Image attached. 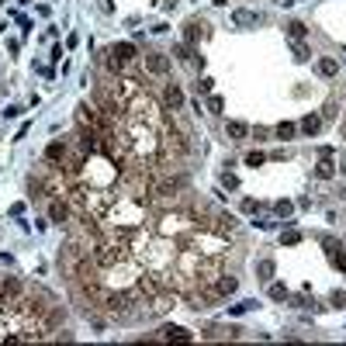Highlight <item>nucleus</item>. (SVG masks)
<instances>
[{
  "mask_svg": "<svg viewBox=\"0 0 346 346\" xmlns=\"http://www.w3.org/2000/svg\"><path fill=\"white\" fill-rule=\"evenodd\" d=\"M73 204H70V201H66V197H52V201H49V218H52V222H59V225H70V222H73Z\"/></svg>",
  "mask_w": 346,
  "mask_h": 346,
  "instance_id": "obj_1",
  "label": "nucleus"
},
{
  "mask_svg": "<svg viewBox=\"0 0 346 346\" xmlns=\"http://www.w3.org/2000/svg\"><path fill=\"white\" fill-rule=\"evenodd\" d=\"M146 70L153 77H166L170 73V59L163 56V52H146Z\"/></svg>",
  "mask_w": 346,
  "mask_h": 346,
  "instance_id": "obj_2",
  "label": "nucleus"
},
{
  "mask_svg": "<svg viewBox=\"0 0 346 346\" xmlns=\"http://www.w3.org/2000/svg\"><path fill=\"white\" fill-rule=\"evenodd\" d=\"M204 35H208V24H204V21L191 18L187 24H184V42H187V45H197V42L204 39Z\"/></svg>",
  "mask_w": 346,
  "mask_h": 346,
  "instance_id": "obj_3",
  "label": "nucleus"
},
{
  "mask_svg": "<svg viewBox=\"0 0 346 346\" xmlns=\"http://www.w3.org/2000/svg\"><path fill=\"white\" fill-rule=\"evenodd\" d=\"M215 291H218V298H229V294H235V291H239V281H235L232 273H218Z\"/></svg>",
  "mask_w": 346,
  "mask_h": 346,
  "instance_id": "obj_4",
  "label": "nucleus"
},
{
  "mask_svg": "<svg viewBox=\"0 0 346 346\" xmlns=\"http://www.w3.org/2000/svg\"><path fill=\"white\" fill-rule=\"evenodd\" d=\"M159 336H163V339H180V343L194 339V332H191V329H184V326H163V329H159Z\"/></svg>",
  "mask_w": 346,
  "mask_h": 346,
  "instance_id": "obj_5",
  "label": "nucleus"
},
{
  "mask_svg": "<svg viewBox=\"0 0 346 346\" xmlns=\"http://www.w3.org/2000/svg\"><path fill=\"white\" fill-rule=\"evenodd\" d=\"M166 108H170V111H180V108H184V90H180L177 83L166 87Z\"/></svg>",
  "mask_w": 346,
  "mask_h": 346,
  "instance_id": "obj_6",
  "label": "nucleus"
},
{
  "mask_svg": "<svg viewBox=\"0 0 346 346\" xmlns=\"http://www.w3.org/2000/svg\"><path fill=\"white\" fill-rule=\"evenodd\" d=\"M315 177H319V180H332V177H336V163H332V156H322V159H319Z\"/></svg>",
  "mask_w": 346,
  "mask_h": 346,
  "instance_id": "obj_7",
  "label": "nucleus"
},
{
  "mask_svg": "<svg viewBox=\"0 0 346 346\" xmlns=\"http://www.w3.org/2000/svg\"><path fill=\"white\" fill-rule=\"evenodd\" d=\"M326 246L332 250V263H336V267H339V270L346 273V250L339 246V243H336V239H326Z\"/></svg>",
  "mask_w": 346,
  "mask_h": 346,
  "instance_id": "obj_8",
  "label": "nucleus"
},
{
  "mask_svg": "<svg viewBox=\"0 0 346 346\" xmlns=\"http://www.w3.org/2000/svg\"><path fill=\"white\" fill-rule=\"evenodd\" d=\"M62 153H66V139H56V142H49L45 159H49V163H59V159H62Z\"/></svg>",
  "mask_w": 346,
  "mask_h": 346,
  "instance_id": "obj_9",
  "label": "nucleus"
},
{
  "mask_svg": "<svg viewBox=\"0 0 346 346\" xmlns=\"http://www.w3.org/2000/svg\"><path fill=\"white\" fill-rule=\"evenodd\" d=\"M111 56H118L121 62H128V59H135V45H132V42H121V45H111Z\"/></svg>",
  "mask_w": 346,
  "mask_h": 346,
  "instance_id": "obj_10",
  "label": "nucleus"
},
{
  "mask_svg": "<svg viewBox=\"0 0 346 346\" xmlns=\"http://www.w3.org/2000/svg\"><path fill=\"white\" fill-rule=\"evenodd\" d=\"M319 73H322V77H336V73H339V62H336L332 56L319 59Z\"/></svg>",
  "mask_w": 346,
  "mask_h": 346,
  "instance_id": "obj_11",
  "label": "nucleus"
},
{
  "mask_svg": "<svg viewBox=\"0 0 346 346\" xmlns=\"http://www.w3.org/2000/svg\"><path fill=\"white\" fill-rule=\"evenodd\" d=\"M225 132H229V139H246L250 125H246V121H229V125H225Z\"/></svg>",
  "mask_w": 346,
  "mask_h": 346,
  "instance_id": "obj_12",
  "label": "nucleus"
},
{
  "mask_svg": "<svg viewBox=\"0 0 346 346\" xmlns=\"http://www.w3.org/2000/svg\"><path fill=\"white\" fill-rule=\"evenodd\" d=\"M284 31H288V35H291L294 42H301V39L308 35V28L301 24V21H291V24H284Z\"/></svg>",
  "mask_w": 346,
  "mask_h": 346,
  "instance_id": "obj_13",
  "label": "nucleus"
},
{
  "mask_svg": "<svg viewBox=\"0 0 346 346\" xmlns=\"http://www.w3.org/2000/svg\"><path fill=\"white\" fill-rule=\"evenodd\" d=\"M319 128H322V118H319V115H308L305 121H301V132H305V135H315Z\"/></svg>",
  "mask_w": 346,
  "mask_h": 346,
  "instance_id": "obj_14",
  "label": "nucleus"
},
{
  "mask_svg": "<svg viewBox=\"0 0 346 346\" xmlns=\"http://www.w3.org/2000/svg\"><path fill=\"white\" fill-rule=\"evenodd\" d=\"M232 21H235L239 28H246V24H256V14H253V11H235Z\"/></svg>",
  "mask_w": 346,
  "mask_h": 346,
  "instance_id": "obj_15",
  "label": "nucleus"
},
{
  "mask_svg": "<svg viewBox=\"0 0 346 346\" xmlns=\"http://www.w3.org/2000/svg\"><path fill=\"white\" fill-rule=\"evenodd\" d=\"M256 277H260V281H270V277H273V260H260V263H256Z\"/></svg>",
  "mask_w": 346,
  "mask_h": 346,
  "instance_id": "obj_16",
  "label": "nucleus"
},
{
  "mask_svg": "<svg viewBox=\"0 0 346 346\" xmlns=\"http://www.w3.org/2000/svg\"><path fill=\"white\" fill-rule=\"evenodd\" d=\"M294 132H298V128H294L291 121H281V125L273 128V135H277V139H291V135H294Z\"/></svg>",
  "mask_w": 346,
  "mask_h": 346,
  "instance_id": "obj_17",
  "label": "nucleus"
},
{
  "mask_svg": "<svg viewBox=\"0 0 346 346\" xmlns=\"http://www.w3.org/2000/svg\"><path fill=\"white\" fill-rule=\"evenodd\" d=\"M273 212H277V218H291L294 204H291V201H277V204H273Z\"/></svg>",
  "mask_w": 346,
  "mask_h": 346,
  "instance_id": "obj_18",
  "label": "nucleus"
},
{
  "mask_svg": "<svg viewBox=\"0 0 346 346\" xmlns=\"http://www.w3.org/2000/svg\"><path fill=\"white\" fill-rule=\"evenodd\" d=\"M281 243H284V246H298V243H301V232H284V235H281Z\"/></svg>",
  "mask_w": 346,
  "mask_h": 346,
  "instance_id": "obj_19",
  "label": "nucleus"
},
{
  "mask_svg": "<svg viewBox=\"0 0 346 346\" xmlns=\"http://www.w3.org/2000/svg\"><path fill=\"white\" fill-rule=\"evenodd\" d=\"M270 298H273V301H284V298H288V288H284V284H270Z\"/></svg>",
  "mask_w": 346,
  "mask_h": 346,
  "instance_id": "obj_20",
  "label": "nucleus"
},
{
  "mask_svg": "<svg viewBox=\"0 0 346 346\" xmlns=\"http://www.w3.org/2000/svg\"><path fill=\"white\" fill-rule=\"evenodd\" d=\"M212 87H215V80H208V77L197 80V94H212Z\"/></svg>",
  "mask_w": 346,
  "mask_h": 346,
  "instance_id": "obj_21",
  "label": "nucleus"
},
{
  "mask_svg": "<svg viewBox=\"0 0 346 346\" xmlns=\"http://www.w3.org/2000/svg\"><path fill=\"white\" fill-rule=\"evenodd\" d=\"M208 108H212V115H222V111H225V100H222V97H212Z\"/></svg>",
  "mask_w": 346,
  "mask_h": 346,
  "instance_id": "obj_22",
  "label": "nucleus"
},
{
  "mask_svg": "<svg viewBox=\"0 0 346 346\" xmlns=\"http://www.w3.org/2000/svg\"><path fill=\"white\" fill-rule=\"evenodd\" d=\"M239 208H243L246 215H253L256 208H260V201H253V197H243V204H239Z\"/></svg>",
  "mask_w": 346,
  "mask_h": 346,
  "instance_id": "obj_23",
  "label": "nucleus"
},
{
  "mask_svg": "<svg viewBox=\"0 0 346 346\" xmlns=\"http://www.w3.org/2000/svg\"><path fill=\"white\" fill-rule=\"evenodd\" d=\"M294 56H298V59H308V56H312V52H308V45H305V42H294Z\"/></svg>",
  "mask_w": 346,
  "mask_h": 346,
  "instance_id": "obj_24",
  "label": "nucleus"
},
{
  "mask_svg": "<svg viewBox=\"0 0 346 346\" xmlns=\"http://www.w3.org/2000/svg\"><path fill=\"white\" fill-rule=\"evenodd\" d=\"M263 159H267V156H263V153H250V156H246V166H260Z\"/></svg>",
  "mask_w": 346,
  "mask_h": 346,
  "instance_id": "obj_25",
  "label": "nucleus"
},
{
  "mask_svg": "<svg viewBox=\"0 0 346 346\" xmlns=\"http://www.w3.org/2000/svg\"><path fill=\"white\" fill-rule=\"evenodd\" d=\"M222 184H225V187H229V191H235V187H239V180H235V177H232V173H222Z\"/></svg>",
  "mask_w": 346,
  "mask_h": 346,
  "instance_id": "obj_26",
  "label": "nucleus"
}]
</instances>
